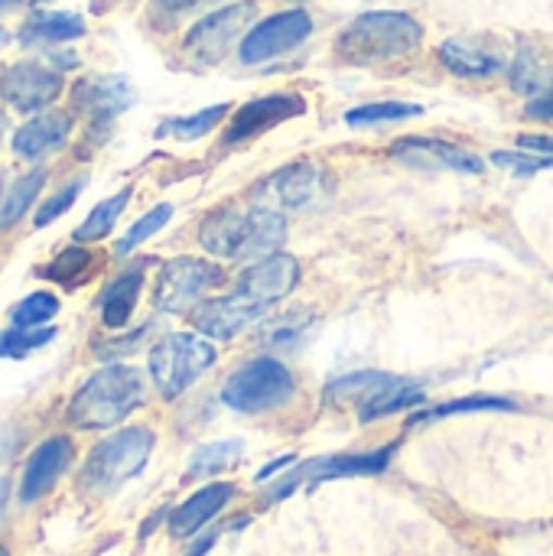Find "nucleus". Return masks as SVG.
Wrapping results in <instances>:
<instances>
[{
	"label": "nucleus",
	"mask_w": 553,
	"mask_h": 556,
	"mask_svg": "<svg viewBox=\"0 0 553 556\" xmlns=\"http://www.w3.org/2000/svg\"><path fill=\"white\" fill-rule=\"evenodd\" d=\"M52 339H55L52 326H42V329H16V326H10L0 336V358H26L29 352L46 349Z\"/></svg>",
	"instance_id": "nucleus-33"
},
{
	"label": "nucleus",
	"mask_w": 553,
	"mask_h": 556,
	"mask_svg": "<svg viewBox=\"0 0 553 556\" xmlns=\"http://www.w3.org/2000/svg\"><path fill=\"white\" fill-rule=\"evenodd\" d=\"M300 280V264L290 254H271L257 264H251L241 277H238V290L257 303H274L280 296H287Z\"/></svg>",
	"instance_id": "nucleus-15"
},
{
	"label": "nucleus",
	"mask_w": 553,
	"mask_h": 556,
	"mask_svg": "<svg viewBox=\"0 0 553 556\" xmlns=\"http://www.w3.org/2000/svg\"><path fill=\"white\" fill-rule=\"evenodd\" d=\"M215 349L212 342L199 339L196 332H173L163 336L153 349H150V381L156 384V391L163 397H179L183 391H189L212 365H215Z\"/></svg>",
	"instance_id": "nucleus-4"
},
{
	"label": "nucleus",
	"mask_w": 553,
	"mask_h": 556,
	"mask_svg": "<svg viewBox=\"0 0 553 556\" xmlns=\"http://www.w3.org/2000/svg\"><path fill=\"white\" fill-rule=\"evenodd\" d=\"M264 309H267V303H257L244 293H231V296L199 303L189 313V323L205 339H235V336L248 332L257 319H264Z\"/></svg>",
	"instance_id": "nucleus-11"
},
{
	"label": "nucleus",
	"mask_w": 553,
	"mask_h": 556,
	"mask_svg": "<svg viewBox=\"0 0 553 556\" xmlns=\"http://www.w3.org/2000/svg\"><path fill=\"white\" fill-rule=\"evenodd\" d=\"M394 456V446L375 450V453H359V456H329L316 459L310 466H300V476L310 482H329V479H349V476H378L388 469Z\"/></svg>",
	"instance_id": "nucleus-20"
},
{
	"label": "nucleus",
	"mask_w": 553,
	"mask_h": 556,
	"mask_svg": "<svg viewBox=\"0 0 553 556\" xmlns=\"http://www.w3.org/2000/svg\"><path fill=\"white\" fill-rule=\"evenodd\" d=\"M424 42V26L401 10H372L355 16L336 36V59L345 65H378L411 55Z\"/></svg>",
	"instance_id": "nucleus-2"
},
{
	"label": "nucleus",
	"mask_w": 553,
	"mask_h": 556,
	"mask_svg": "<svg viewBox=\"0 0 553 556\" xmlns=\"http://www.w3.org/2000/svg\"><path fill=\"white\" fill-rule=\"evenodd\" d=\"M55 316H59V300L49 290H36V293L23 296L10 309V326H16V329H42Z\"/></svg>",
	"instance_id": "nucleus-30"
},
{
	"label": "nucleus",
	"mask_w": 553,
	"mask_h": 556,
	"mask_svg": "<svg viewBox=\"0 0 553 556\" xmlns=\"http://www.w3.org/2000/svg\"><path fill=\"white\" fill-rule=\"evenodd\" d=\"M248 235H251V208L244 212L238 205H218L199 225L202 248L222 261H244Z\"/></svg>",
	"instance_id": "nucleus-14"
},
{
	"label": "nucleus",
	"mask_w": 553,
	"mask_h": 556,
	"mask_svg": "<svg viewBox=\"0 0 553 556\" xmlns=\"http://www.w3.org/2000/svg\"><path fill=\"white\" fill-rule=\"evenodd\" d=\"M440 59L450 72L456 75H466V78H489V75H499L505 68V59L502 52L495 49H486L479 42H469V39H450L440 46Z\"/></svg>",
	"instance_id": "nucleus-22"
},
{
	"label": "nucleus",
	"mask_w": 553,
	"mask_h": 556,
	"mask_svg": "<svg viewBox=\"0 0 553 556\" xmlns=\"http://www.w3.org/2000/svg\"><path fill=\"white\" fill-rule=\"evenodd\" d=\"M0 42H3V33H0Z\"/></svg>",
	"instance_id": "nucleus-48"
},
{
	"label": "nucleus",
	"mask_w": 553,
	"mask_h": 556,
	"mask_svg": "<svg viewBox=\"0 0 553 556\" xmlns=\"http://www.w3.org/2000/svg\"><path fill=\"white\" fill-rule=\"evenodd\" d=\"M156 446V433L150 427H124L101 443L91 446V453L81 463L78 472V492L88 498H108L117 489H124L130 479L143 472Z\"/></svg>",
	"instance_id": "nucleus-3"
},
{
	"label": "nucleus",
	"mask_w": 553,
	"mask_h": 556,
	"mask_svg": "<svg viewBox=\"0 0 553 556\" xmlns=\"http://www.w3.org/2000/svg\"><path fill=\"white\" fill-rule=\"evenodd\" d=\"M225 114H228V104H212V108H205V111H199V114L166 121V124L160 127V134H176L179 140H196V137H205Z\"/></svg>",
	"instance_id": "nucleus-34"
},
{
	"label": "nucleus",
	"mask_w": 553,
	"mask_h": 556,
	"mask_svg": "<svg viewBox=\"0 0 553 556\" xmlns=\"http://www.w3.org/2000/svg\"><path fill=\"white\" fill-rule=\"evenodd\" d=\"M72 463H75V440L72 437L59 433V437H49L46 443H39L23 466V479L16 489L20 502L33 505L39 498H46L62 482V476L72 469Z\"/></svg>",
	"instance_id": "nucleus-10"
},
{
	"label": "nucleus",
	"mask_w": 553,
	"mask_h": 556,
	"mask_svg": "<svg viewBox=\"0 0 553 556\" xmlns=\"http://www.w3.org/2000/svg\"><path fill=\"white\" fill-rule=\"evenodd\" d=\"M528 117H538V121H553V91L544 98H535L525 111Z\"/></svg>",
	"instance_id": "nucleus-40"
},
{
	"label": "nucleus",
	"mask_w": 553,
	"mask_h": 556,
	"mask_svg": "<svg viewBox=\"0 0 553 556\" xmlns=\"http://www.w3.org/2000/svg\"><path fill=\"white\" fill-rule=\"evenodd\" d=\"M72 134V114L68 111H42L33 114L16 134H13V153L23 160H39L52 150H59Z\"/></svg>",
	"instance_id": "nucleus-19"
},
{
	"label": "nucleus",
	"mask_w": 553,
	"mask_h": 556,
	"mask_svg": "<svg viewBox=\"0 0 553 556\" xmlns=\"http://www.w3.org/2000/svg\"><path fill=\"white\" fill-rule=\"evenodd\" d=\"M16 3H20V0H0V13L10 10V7H16Z\"/></svg>",
	"instance_id": "nucleus-45"
},
{
	"label": "nucleus",
	"mask_w": 553,
	"mask_h": 556,
	"mask_svg": "<svg viewBox=\"0 0 553 556\" xmlns=\"http://www.w3.org/2000/svg\"><path fill=\"white\" fill-rule=\"evenodd\" d=\"M521 150H538L541 156H553V137H538V134H521L518 137Z\"/></svg>",
	"instance_id": "nucleus-39"
},
{
	"label": "nucleus",
	"mask_w": 553,
	"mask_h": 556,
	"mask_svg": "<svg viewBox=\"0 0 553 556\" xmlns=\"http://www.w3.org/2000/svg\"><path fill=\"white\" fill-rule=\"evenodd\" d=\"M254 10H257L254 0H238V3H228V7L212 10L209 16H202V20L186 33V39H183L186 52H189L196 62H205V65L218 62V59L231 49V42L241 36V29H244L248 20L254 16Z\"/></svg>",
	"instance_id": "nucleus-7"
},
{
	"label": "nucleus",
	"mask_w": 553,
	"mask_h": 556,
	"mask_svg": "<svg viewBox=\"0 0 553 556\" xmlns=\"http://www.w3.org/2000/svg\"><path fill=\"white\" fill-rule=\"evenodd\" d=\"M310 33H313V16L306 10H284V13L261 20L254 29H248V36L238 46V55L244 65L267 62L280 52L297 49Z\"/></svg>",
	"instance_id": "nucleus-9"
},
{
	"label": "nucleus",
	"mask_w": 553,
	"mask_h": 556,
	"mask_svg": "<svg viewBox=\"0 0 553 556\" xmlns=\"http://www.w3.org/2000/svg\"><path fill=\"white\" fill-rule=\"evenodd\" d=\"M169 218H173V205H166V202H163V205L150 208V212H147L143 218H137V222L130 225V231L117 241V254H130L137 244H143L147 238H153V235L169 222Z\"/></svg>",
	"instance_id": "nucleus-35"
},
{
	"label": "nucleus",
	"mask_w": 553,
	"mask_h": 556,
	"mask_svg": "<svg viewBox=\"0 0 553 556\" xmlns=\"http://www.w3.org/2000/svg\"><path fill=\"white\" fill-rule=\"evenodd\" d=\"M394 156L417 163V166H433V169H456V173H482V160L456 143L437 140V137H404L394 143Z\"/></svg>",
	"instance_id": "nucleus-18"
},
{
	"label": "nucleus",
	"mask_w": 553,
	"mask_h": 556,
	"mask_svg": "<svg viewBox=\"0 0 553 556\" xmlns=\"http://www.w3.org/2000/svg\"><path fill=\"white\" fill-rule=\"evenodd\" d=\"M241 453H244L241 440H218V443H209V446H202V450L192 453L186 479H209V476H218V472L231 469V466L241 459Z\"/></svg>",
	"instance_id": "nucleus-29"
},
{
	"label": "nucleus",
	"mask_w": 553,
	"mask_h": 556,
	"mask_svg": "<svg viewBox=\"0 0 553 556\" xmlns=\"http://www.w3.org/2000/svg\"><path fill=\"white\" fill-rule=\"evenodd\" d=\"M3 130H7V114L0 111V137H3Z\"/></svg>",
	"instance_id": "nucleus-46"
},
{
	"label": "nucleus",
	"mask_w": 553,
	"mask_h": 556,
	"mask_svg": "<svg viewBox=\"0 0 553 556\" xmlns=\"http://www.w3.org/2000/svg\"><path fill=\"white\" fill-rule=\"evenodd\" d=\"M401 378H394V375H388V371H355V375H345V378H339V381H332L329 388H326V397L329 401H339V404H345V401H372L375 394H381V391H388V388H394Z\"/></svg>",
	"instance_id": "nucleus-25"
},
{
	"label": "nucleus",
	"mask_w": 553,
	"mask_h": 556,
	"mask_svg": "<svg viewBox=\"0 0 553 556\" xmlns=\"http://www.w3.org/2000/svg\"><path fill=\"white\" fill-rule=\"evenodd\" d=\"M196 3H202V0H156V10L160 13H183Z\"/></svg>",
	"instance_id": "nucleus-43"
},
{
	"label": "nucleus",
	"mask_w": 553,
	"mask_h": 556,
	"mask_svg": "<svg viewBox=\"0 0 553 556\" xmlns=\"http://www.w3.org/2000/svg\"><path fill=\"white\" fill-rule=\"evenodd\" d=\"M140 287H143V267H130L104 287V293L98 296V309L108 329H124L130 323V313L140 300Z\"/></svg>",
	"instance_id": "nucleus-21"
},
{
	"label": "nucleus",
	"mask_w": 553,
	"mask_h": 556,
	"mask_svg": "<svg viewBox=\"0 0 553 556\" xmlns=\"http://www.w3.org/2000/svg\"><path fill=\"white\" fill-rule=\"evenodd\" d=\"M7 492H10V482H7V479H0V505L7 502ZM0 515H3V511H0Z\"/></svg>",
	"instance_id": "nucleus-44"
},
{
	"label": "nucleus",
	"mask_w": 553,
	"mask_h": 556,
	"mask_svg": "<svg viewBox=\"0 0 553 556\" xmlns=\"http://www.w3.org/2000/svg\"><path fill=\"white\" fill-rule=\"evenodd\" d=\"M284 466H293V456H280L277 463H271V466H264L257 476H254V482H267V479H274Z\"/></svg>",
	"instance_id": "nucleus-42"
},
{
	"label": "nucleus",
	"mask_w": 553,
	"mask_h": 556,
	"mask_svg": "<svg viewBox=\"0 0 553 556\" xmlns=\"http://www.w3.org/2000/svg\"><path fill=\"white\" fill-rule=\"evenodd\" d=\"M293 391H297V381L280 362L254 358L228 375V381L222 384V401L225 407L238 414H264V410L287 404Z\"/></svg>",
	"instance_id": "nucleus-5"
},
{
	"label": "nucleus",
	"mask_w": 553,
	"mask_h": 556,
	"mask_svg": "<svg viewBox=\"0 0 553 556\" xmlns=\"http://www.w3.org/2000/svg\"><path fill=\"white\" fill-rule=\"evenodd\" d=\"M42 182H46V169H33V173L13 179L3 189V195H0V228H13L29 212V205L36 202Z\"/></svg>",
	"instance_id": "nucleus-26"
},
{
	"label": "nucleus",
	"mask_w": 553,
	"mask_h": 556,
	"mask_svg": "<svg viewBox=\"0 0 553 556\" xmlns=\"http://www.w3.org/2000/svg\"><path fill=\"white\" fill-rule=\"evenodd\" d=\"M215 541H218V531H205V534L189 547V554L186 556H205L212 547H215Z\"/></svg>",
	"instance_id": "nucleus-41"
},
{
	"label": "nucleus",
	"mask_w": 553,
	"mask_h": 556,
	"mask_svg": "<svg viewBox=\"0 0 553 556\" xmlns=\"http://www.w3.org/2000/svg\"><path fill=\"white\" fill-rule=\"evenodd\" d=\"M424 114L420 104H407V101H375V104H362L352 108L345 114V124L352 127H365V124H391V121H407Z\"/></svg>",
	"instance_id": "nucleus-31"
},
{
	"label": "nucleus",
	"mask_w": 553,
	"mask_h": 556,
	"mask_svg": "<svg viewBox=\"0 0 553 556\" xmlns=\"http://www.w3.org/2000/svg\"><path fill=\"white\" fill-rule=\"evenodd\" d=\"M0 556H10V551H7V547H3V544H0Z\"/></svg>",
	"instance_id": "nucleus-47"
},
{
	"label": "nucleus",
	"mask_w": 553,
	"mask_h": 556,
	"mask_svg": "<svg viewBox=\"0 0 553 556\" xmlns=\"http://www.w3.org/2000/svg\"><path fill=\"white\" fill-rule=\"evenodd\" d=\"M424 388L420 384H407V381H398L394 388L375 394L372 401H365L359 407V417L362 424H372V420H381V417H391V414H401V410H411L417 404H424Z\"/></svg>",
	"instance_id": "nucleus-27"
},
{
	"label": "nucleus",
	"mask_w": 553,
	"mask_h": 556,
	"mask_svg": "<svg viewBox=\"0 0 553 556\" xmlns=\"http://www.w3.org/2000/svg\"><path fill=\"white\" fill-rule=\"evenodd\" d=\"M127 202H130V186H127V189H121L117 195H111V199L98 202V205L88 212V218L75 228V244H91V241L108 238V235L114 231V222H117V218H121V212L127 208Z\"/></svg>",
	"instance_id": "nucleus-28"
},
{
	"label": "nucleus",
	"mask_w": 553,
	"mask_h": 556,
	"mask_svg": "<svg viewBox=\"0 0 553 556\" xmlns=\"http://www.w3.org/2000/svg\"><path fill=\"white\" fill-rule=\"evenodd\" d=\"M147 401V375L134 365L98 368L68 401L65 420L75 430H111Z\"/></svg>",
	"instance_id": "nucleus-1"
},
{
	"label": "nucleus",
	"mask_w": 553,
	"mask_h": 556,
	"mask_svg": "<svg viewBox=\"0 0 553 556\" xmlns=\"http://www.w3.org/2000/svg\"><path fill=\"white\" fill-rule=\"evenodd\" d=\"M235 485L231 482H212L205 489H199L196 495H189L173 515H169V538L176 541H186L192 534H199L209 521H215L225 505L235 498Z\"/></svg>",
	"instance_id": "nucleus-17"
},
{
	"label": "nucleus",
	"mask_w": 553,
	"mask_h": 556,
	"mask_svg": "<svg viewBox=\"0 0 553 556\" xmlns=\"http://www.w3.org/2000/svg\"><path fill=\"white\" fill-rule=\"evenodd\" d=\"M482 410L512 414V410H518V404L508 401V397H460V401L440 404V407H433L427 414H417L411 424H430V420H443V417H456V414H482Z\"/></svg>",
	"instance_id": "nucleus-32"
},
{
	"label": "nucleus",
	"mask_w": 553,
	"mask_h": 556,
	"mask_svg": "<svg viewBox=\"0 0 553 556\" xmlns=\"http://www.w3.org/2000/svg\"><path fill=\"white\" fill-rule=\"evenodd\" d=\"M257 192L274 202L267 208H310L329 192V176L316 163H293L261 182Z\"/></svg>",
	"instance_id": "nucleus-13"
},
{
	"label": "nucleus",
	"mask_w": 553,
	"mask_h": 556,
	"mask_svg": "<svg viewBox=\"0 0 553 556\" xmlns=\"http://www.w3.org/2000/svg\"><path fill=\"white\" fill-rule=\"evenodd\" d=\"M306 326H310V313H306V309H297V313H290V316H284V319H271V323H267V342H271V345H280V342H287L290 336H300Z\"/></svg>",
	"instance_id": "nucleus-38"
},
{
	"label": "nucleus",
	"mask_w": 553,
	"mask_h": 556,
	"mask_svg": "<svg viewBox=\"0 0 553 556\" xmlns=\"http://www.w3.org/2000/svg\"><path fill=\"white\" fill-rule=\"evenodd\" d=\"M62 88H65L62 72L42 62H16L0 72V98L23 114L49 111V104L62 94Z\"/></svg>",
	"instance_id": "nucleus-8"
},
{
	"label": "nucleus",
	"mask_w": 553,
	"mask_h": 556,
	"mask_svg": "<svg viewBox=\"0 0 553 556\" xmlns=\"http://www.w3.org/2000/svg\"><path fill=\"white\" fill-rule=\"evenodd\" d=\"M85 36V20L78 13H33L23 29H20V42L23 46H46V42H68Z\"/></svg>",
	"instance_id": "nucleus-23"
},
{
	"label": "nucleus",
	"mask_w": 553,
	"mask_h": 556,
	"mask_svg": "<svg viewBox=\"0 0 553 556\" xmlns=\"http://www.w3.org/2000/svg\"><path fill=\"white\" fill-rule=\"evenodd\" d=\"M306 111L303 98L297 94H267V98H254L248 104H241L235 114H231V124L225 130V147H235V143H244L257 134H267L271 127L290 121V117H300Z\"/></svg>",
	"instance_id": "nucleus-12"
},
{
	"label": "nucleus",
	"mask_w": 553,
	"mask_h": 556,
	"mask_svg": "<svg viewBox=\"0 0 553 556\" xmlns=\"http://www.w3.org/2000/svg\"><path fill=\"white\" fill-rule=\"evenodd\" d=\"M492 163L495 166H505L518 176H531V173H541V169H551L553 156H541V153H525V150H495L492 153Z\"/></svg>",
	"instance_id": "nucleus-37"
},
{
	"label": "nucleus",
	"mask_w": 553,
	"mask_h": 556,
	"mask_svg": "<svg viewBox=\"0 0 553 556\" xmlns=\"http://www.w3.org/2000/svg\"><path fill=\"white\" fill-rule=\"evenodd\" d=\"M222 280H225V270L215 261L173 257V261L163 264V270L156 277L153 303L166 316H183V313H192L199 303H205L202 296L212 287H218Z\"/></svg>",
	"instance_id": "nucleus-6"
},
{
	"label": "nucleus",
	"mask_w": 553,
	"mask_h": 556,
	"mask_svg": "<svg viewBox=\"0 0 553 556\" xmlns=\"http://www.w3.org/2000/svg\"><path fill=\"white\" fill-rule=\"evenodd\" d=\"M95 270H98V257L85 244H72L49 267H39L36 274L65 287V290H78L81 283H88L95 277Z\"/></svg>",
	"instance_id": "nucleus-24"
},
{
	"label": "nucleus",
	"mask_w": 553,
	"mask_h": 556,
	"mask_svg": "<svg viewBox=\"0 0 553 556\" xmlns=\"http://www.w3.org/2000/svg\"><path fill=\"white\" fill-rule=\"evenodd\" d=\"M85 189V176H78V179H72L68 186H62L52 199H46L39 208H36V215H33V225L36 228H46V225H52L59 215H65L72 205H75V199H78V192Z\"/></svg>",
	"instance_id": "nucleus-36"
},
{
	"label": "nucleus",
	"mask_w": 553,
	"mask_h": 556,
	"mask_svg": "<svg viewBox=\"0 0 553 556\" xmlns=\"http://www.w3.org/2000/svg\"><path fill=\"white\" fill-rule=\"evenodd\" d=\"M75 104L91 117V124L108 127L117 114H124L134 104V91L117 75H98L75 85Z\"/></svg>",
	"instance_id": "nucleus-16"
}]
</instances>
